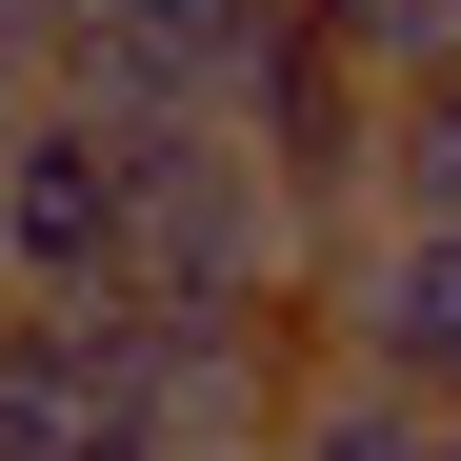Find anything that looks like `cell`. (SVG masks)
<instances>
[{"instance_id": "obj_1", "label": "cell", "mask_w": 461, "mask_h": 461, "mask_svg": "<svg viewBox=\"0 0 461 461\" xmlns=\"http://www.w3.org/2000/svg\"><path fill=\"white\" fill-rule=\"evenodd\" d=\"M121 301H201V321H281L301 301V221L261 201V161L221 121L121 140Z\"/></svg>"}, {"instance_id": "obj_2", "label": "cell", "mask_w": 461, "mask_h": 461, "mask_svg": "<svg viewBox=\"0 0 461 461\" xmlns=\"http://www.w3.org/2000/svg\"><path fill=\"white\" fill-rule=\"evenodd\" d=\"M301 341L341 381H381V402L461 421V221H361V241L301 281Z\"/></svg>"}, {"instance_id": "obj_3", "label": "cell", "mask_w": 461, "mask_h": 461, "mask_svg": "<svg viewBox=\"0 0 461 461\" xmlns=\"http://www.w3.org/2000/svg\"><path fill=\"white\" fill-rule=\"evenodd\" d=\"M261 41H281V0H81L60 101H81V121H121V140H161V121H241Z\"/></svg>"}, {"instance_id": "obj_4", "label": "cell", "mask_w": 461, "mask_h": 461, "mask_svg": "<svg viewBox=\"0 0 461 461\" xmlns=\"http://www.w3.org/2000/svg\"><path fill=\"white\" fill-rule=\"evenodd\" d=\"M0 461H161L121 301H0Z\"/></svg>"}, {"instance_id": "obj_5", "label": "cell", "mask_w": 461, "mask_h": 461, "mask_svg": "<svg viewBox=\"0 0 461 461\" xmlns=\"http://www.w3.org/2000/svg\"><path fill=\"white\" fill-rule=\"evenodd\" d=\"M0 301H121V121H0Z\"/></svg>"}, {"instance_id": "obj_6", "label": "cell", "mask_w": 461, "mask_h": 461, "mask_svg": "<svg viewBox=\"0 0 461 461\" xmlns=\"http://www.w3.org/2000/svg\"><path fill=\"white\" fill-rule=\"evenodd\" d=\"M361 221H461V60L381 101V161H361Z\"/></svg>"}, {"instance_id": "obj_7", "label": "cell", "mask_w": 461, "mask_h": 461, "mask_svg": "<svg viewBox=\"0 0 461 461\" xmlns=\"http://www.w3.org/2000/svg\"><path fill=\"white\" fill-rule=\"evenodd\" d=\"M261 461H441V421H421V402H381V381H341V361H301V402H281Z\"/></svg>"}, {"instance_id": "obj_8", "label": "cell", "mask_w": 461, "mask_h": 461, "mask_svg": "<svg viewBox=\"0 0 461 461\" xmlns=\"http://www.w3.org/2000/svg\"><path fill=\"white\" fill-rule=\"evenodd\" d=\"M281 21L321 41V60H361L381 101H402V81H441V60H461V0H281Z\"/></svg>"}, {"instance_id": "obj_9", "label": "cell", "mask_w": 461, "mask_h": 461, "mask_svg": "<svg viewBox=\"0 0 461 461\" xmlns=\"http://www.w3.org/2000/svg\"><path fill=\"white\" fill-rule=\"evenodd\" d=\"M60 41H81V0H0V121L60 101Z\"/></svg>"}, {"instance_id": "obj_10", "label": "cell", "mask_w": 461, "mask_h": 461, "mask_svg": "<svg viewBox=\"0 0 461 461\" xmlns=\"http://www.w3.org/2000/svg\"><path fill=\"white\" fill-rule=\"evenodd\" d=\"M441 461H461V421H441Z\"/></svg>"}]
</instances>
